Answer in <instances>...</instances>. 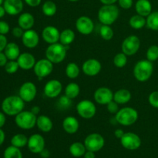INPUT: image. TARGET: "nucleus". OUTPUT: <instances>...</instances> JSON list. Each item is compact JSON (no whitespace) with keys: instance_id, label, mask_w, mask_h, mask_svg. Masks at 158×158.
Returning <instances> with one entry per match:
<instances>
[{"instance_id":"1","label":"nucleus","mask_w":158,"mask_h":158,"mask_svg":"<svg viewBox=\"0 0 158 158\" xmlns=\"http://www.w3.org/2000/svg\"><path fill=\"white\" fill-rule=\"evenodd\" d=\"M1 108L2 111L6 115L16 116L24 110L25 102L19 95H11L2 100Z\"/></svg>"},{"instance_id":"2","label":"nucleus","mask_w":158,"mask_h":158,"mask_svg":"<svg viewBox=\"0 0 158 158\" xmlns=\"http://www.w3.org/2000/svg\"><path fill=\"white\" fill-rule=\"evenodd\" d=\"M154 73V65L148 60H142L137 62L133 69V73L136 80L141 83L149 80Z\"/></svg>"},{"instance_id":"3","label":"nucleus","mask_w":158,"mask_h":158,"mask_svg":"<svg viewBox=\"0 0 158 158\" xmlns=\"http://www.w3.org/2000/svg\"><path fill=\"white\" fill-rule=\"evenodd\" d=\"M120 11L118 7L114 5H103L98 11V19L102 25L111 26L118 19Z\"/></svg>"},{"instance_id":"4","label":"nucleus","mask_w":158,"mask_h":158,"mask_svg":"<svg viewBox=\"0 0 158 158\" xmlns=\"http://www.w3.org/2000/svg\"><path fill=\"white\" fill-rule=\"evenodd\" d=\"M69 46H66L60 43L49 45L46 49V58L53 64L62 63L66 59L67 49Z\"/></svg>"},{"instance_id":"5","label":"nucleus","mask_w":158,"mask_h":158,"mask_svg":"<svg viewBox=\"0 0 158 158\" xmlns=\"http://www.w3.org/2000/svg\"><path fill=\"white\" fill-rule=\"evenodd\" d=\"M117 123L124 127L131 126L138 120V112L134 108L125 106L118 110L115 114Z\"/></svg>"},{"instance_id":"6","label":"nucleus","mask_w":158,"mask_h":158,"mask_svg":"<svg viewBox=\"0 0 158 158\" xmlns=\"http://www.w3.org/2000/svg\"><path fill=\"white\" fill-rule=\"evenodd\" d=\"M37 116L30 110H23L15 116V123L22 130H31L36 126Z\"/></svg>"},{"instance_id":"7","label":"nucleus","mask_w":158,"mask_h":158,"mask_svg":"<svg viewBox=\"0 0 158 158\" xmlns=\"http://www.w3.org/2000/svg\"><path fill=\"white\" fill-rule=\"evenodd\" d=\"M76 110L80 117L89 120L94 117L97 114V106L95 103L89 100H83L76 106Z\"/></svg>"},{"instance_id":"8","label":"nucleus","mask_w":158,"mask_h":158,"mask_svg":"<svg viewBox=\"0 0 158 158\" xmlns=\"http://www.w3.org/2000/svg\"><path fill=\"white\" fill-rule=\"evenodd\" d=\"M140 40L135 35H128L123 40L121 45L122 52L126 54L127 56H132L135 55L140 49Z\"/></svg>"},{"instance_id":"9","label":"nucleus","mask_w":158,"mask_h":158,"mask_svg":"<svg viewBox=\"0 0 158 158\" xmlns=\"http://www.w3.org/2000/svg\"><path fill=\"white\" fill-rule=\"evenodd\" d=\"M84 145L86 151L93 152L100 151L105 145L104 137L98 133H93L89 134L84 140Z\"/></svg>"},{"instance_id":"10","label":"nucleus","mask_w":158,"mask_h":158,"mask_svg":"<svg viewBox=\"0 0 158 158\" xmlns=\"http://www.w3.org/2000/svg\"><path fill=\"white\" fill-rule=\"evenodd\" d=\"M32 69L35 75L41 80L52 73L53 71V63L46 58L41 59L36 61Z\"/></svg>"},{"instance_id":"11","label":"nucleus","mask_w":158,"mask_h":158,"mask_svg":"<svg viewBox=\"0 0 158 158\" xmlns=\"http://www.w3.org/2000/svg\"><path fill=\"white\" fill-rule=\"evenodd\" d=\"M122 147L129 151H135L141 146V139L137 134L133 132L124 133L120 139Z\"/></svg>"},{"instance_id":"12","label":"nucleus","mask_w":158,"mask_h":158,"mask_svg":"<svg viewBox=\"0 0 158 158\" xmlns=\"http://www.w3.org/2000/svg\"><path fill=\"white\" fill-rule=\"evenodd\" d=\"M37 94V88L32 82H25L21 85L19 90V96L25 103L32 102Z\"/></svg>"},{"instance_id":"13","label":"nucleus","mask_w":158,"mask_h":158,"mask_svg":"<svg viewBox=\"0 0 158 158\" xmlns=\"http://www.w3.org/2000/svg\"><path fill=\"white\" fill-rule=\"evenodd\" d=\"M45 139L41 134H34L28 138L27 148L32 154H40L45 149Z\"/></svg>"},{"instance_id":"14","label":"nucleus","mask_w":158,"mask_h":158,"mask_svg":"<svg viewBox=\"0 0 158 158\" xmlns=\"http://www.w3.org/2000/svg\"><path fill=\"white\" fill-rule=\"evenodd\" d=\"M76 29L82 35H89L94 29V21L86 15L80 16L76 21Z\"/></svg>"},{"instance_id":"15","label":"nucleus","mask_w":158,"mask_h":158,"mask_svg":"<svg viewBox=\"0 0 158 158\" xmlns=\"http://www.w3.org/2000/svg\"><path fill=\"white\" fill-rule=\"evenodd\" d=\"M102 69L101 63L94 58L88 59L82 65V71L88 77H95L98 75Z\"/></svg>"},{"instance_id":"16","label":"nucleus","mask_w":158,"mask_h":158,"mask_svg":"<svg viewBox=\"0 0 158 158\" xmlns=\"http://www.w3.org/2000/svg\"><path fill=\"white\" fill-rule=\"evenodd\" d=\"M94 98L99 105H107L114 100V92L108 87H99L94 92Z\"/></svg>"},{"instance_id":"17","label":"nucleus","mask_w":158,"mask_h":158,"mask_svg":"<svg viewBox=\"0 0 158 158\" xmlns=\"http://www.w3.org/2000/svg\"><path fill=\"white\" fill-rule=\"evenodd\" d=\"M62 90H63V84L58 80H49L45 84L43 89L45 96L50 99L58 97L61 94Z\"/></svg>"},{"instance_id":"18","label":"nucleus","mask_w":158,"mask_h":158,"mask_svg":"<svg viewBox=\"0 0 158 158\" xmlns=\"http://www.w3.org/2000/svg\"><path fill=\"white\" fill-rule=\"evenodd\" d=\"M60 32L53 26H46L42 31L43 40L49 45L54 44L60 42Z\"/></svg>"},{"instance_id":"19","label":"nucleus","mask_w":158,"mask_h":158,"mask_svg":"<svg viewBox=\"0 0 158 158\" xmlns=\"http://www.w3.org/2000/svg\"><path fill=\"white\" fill-rule=\"evenodd\" d=\"M21 39L23 46L28 49H34L40 43V35L38 32L32 29L25 30Z\"/></svg>"},{"instance_id":"20","label":"nucleus","mask_w":158,"mask_h":158,"mask_svg":"<svg viewBox=\"0 0 158 158\" xmlns=\"http://www.w3.org/2000/svg\"><path fill=\"white\" fill-rule=\"evenodd\" d=\"M2 6L6 9V14L10 15H17L23 10V0H4Z\"/></svg>"},{"instance_id":"21","label":"nucleus","mask_w":158,"mask_h":158,"mask_svg":"<svg viewBox=\"0 0 158 158\" xmlns=\"http://www.w3.org/2000/svg\"><path fill=\"white\" fill-rule=\"evenodd\" d=\"M17 62H18L20 69L23 70H29V69H33L36 60L32 53L25 52L20 54L19 58L17 59Z\"/></svg>"},{"instance_id":"22","label":"nucleus","mask_w":158,"mask_h":158,"mask_svg":"<svg viewBox=\"0 0 158 158\" xmlns=\"http://www.w3.org/2000/svg\"><path fill=\"white\" fill-rule=\"evenodd\" d=\"M63 128L66 133L69 134H74L79 131L80 123L75 117L68 116L63 120Z\"/></svg>"},{"instance_id":"23","label":"nucleus","mask_w":158,"mask_h":158,"mask_svg":"<svg viewBox=\"0 0 158 158\" xmlns=\"http://www.w3.org/2000/svg\"><path fill=\"white\" fill-rule=\"evenodd\" d=\"M135 10L137 14L147 18L153 12L151 1L150 0H137L135 3Z\"/></svg>"},{"instance_id":"24","label":"nucleus","mask_w":158,"mask_h":158,"mask_svg":"<svg viewBox=\"0 0 158 158\" xmlns=\"http://www.w3.org/2000/svg\"><path fill=\"white\" fill-rule=\"evenodd\" d=\"M35 23L34 16L29 12H23L19 15L18 18V26L24 30L31 29Z\"/></svg>"},{"instance_id":"25","label":"nucleus","mask_w":158,"mask_h":158,"mask_svg":"<svg viewBox=\"0 0 158 158\" xmlns=\"http://www.w3.org/2000/svg\"><path fill=\"white\" fill-rule=\"evenodd\" d=\"M36 126L40 131L43 133L50 132L53 127L52 120L46 115H40L37 117Z\"/></svg>"},{"instance_id":"26","label":"nucleus","mask_w":158,"mask_h":158,"mask_svg":"<svg viewBox=\"0 0 158 158\" xmlns=\"http://www.w3.org/2000/svg\"><path fill=\"white\" fill-rule=\"evenodd\" d=\"M132 97L131 91L127 89H120L114 93V100L119 105H124L129 103Z\"/></svg>"},{"instance_id":"27","label":"nucleus","mask_w":158,"mask_h":158,"mask_svg":"<svg viewBox=\"0 0 158 158\" xmlns=\"http://www.w3.org/2000/svg\"><path fill=\"white\" fill-rule=\"evenodd\" d=\"M3 52H5L9 60H17L21 54L19 46L15 43H8Z\"/></svg>"},{"instance_id":"28","label":"nucleus","mask_w":158,"mask_h":158,"mask_svg":"<svg viewBox=\"0 0 158 158\" xmlns=\"http://www.w3.org/2000/svg\"><path fill=\"white\" fill-rule=\"evenodd\" d=\"M75 32L71 29H65L60 32V42L59 43H62L66 46H69V45L72 44L75 40Z\"/></svg>"},{"instance_id":"29","label":"nucleus","mask_w":158,"mask_h":158,"mask_svg":"<svg viewBox=\"0 0 158 158\" xmlns=\"http://www.w3.org/2000/svg\"><path fill=\"white\" fill-rule=\"evenodd\" d=\"M69 153L74 157H83L86 151V148L84 143L80 142H74L69 146Z\"/></svg>"},{"instance_id":"30","label":"nucleus","mask_w":158,"mask_h":158,"mask_svg":"<svg viewBox=\"0 0 158 158\" xmlns=\"http://www.w3.org/2000/svg\"><path fill=\"white\" fill-rule=\"evenodd\" d=\"M146 18L141 15H134L133 16L131 17L129 20V25L131 28L134 29H141L142 28L146 26Z\"/></svg>"},{"instance_id":"31","label":"nucleus","mask_w":158,"mask_h":158,"mask_svg":"<svg viewBox=\"0 0 158 158\" xmlns=\"http://www.w3.org/2000/svg\"><path fill=\"white\" fill-rule=\"evenodd\" d=\"M80 87L77 83H74V82H72V83H69L67 86H66L64 90V94L68 97L69 98L73 99L77 98L79 95H80Z\"/></svg>"},{"instance_id":"32","label":"nucleus","mask_w":158,"mask_h":158,"mask_svg":"<svg viewBox=\"0 0 158 158\" xmlns=\"http://www.w3.org/2000/svg\"><path fill=\"white\" fill-rule=\"evenodd\" d=\"M57 6L54 2L47 0L42 6V12L46 16L52 17L56 13Z\"/></svg>"},{"instance_id":"33","label":"nucleus","mask_w":158,"mask_h":158,"mask_svg":"<svg viewBox=\"0 0 158 158\" xmlns=\"http://www.w3.org/2000/svg\"><path fill=\"white\" fill-rule=\"evenodd\" d=\"M65 73L68 78L69 79H76L80 76V69L78 65L76 63H69L66 66Z\"/></svg>"},{"instance_id":"34","label":"nucleus","mask_w":158,"mask_h":158,"mask_svg":"<svg viewBox=\"0 0 158 158\" xmlns=\"http://www.w3.org/2000/svg\"><path fill=\"white\" fill-rule=\"evenodd\" d=\"M28 138L23 134H15L11 139V145L18 148H23L27 146Z\"/></svg>"},{"instance_id":"35","label":"nucleus","mask_w":158,"mask_h":158,"mask_svg":"<svg viewBox=\"0 0 158 158\" xmlns=\"http://www.w3.org/2000/svg\"><path fill=\"white\" fill-rule=\"evenodd\" d=\"M146 26L153 31H158V11H154L146 18Z\"/></svg>"},{"instance_id":"36","label":"nucleus","mask_w":158,"mask_h":158,"mask_svg":"<svg viewBox=\"0 0 158 158\" xmlns=\"http://www.w3.org/2000/svg\"><path fill=\"white\" fill-rule=\"evenodd\" d=\"M3 157L4 158H23L20 148L14 147L12 145L6 148L3 153Z\"/></svg>"},{"instance_id":"37","label":"nucleus","mask_w":158,"mask_h":158,"mask_svg":"<svg viewBox=\"0 0 158 158\" xmlns=\"http://www.w3.org/2000/svg\"><path fill=\"white\" fill-rule=\"evenodd\" d=\"M100 35L103 40H106V41L112 40L114 35V32L111 28V26L102 25L100 29Z\"/></svg>"},{"instance_id":"38","label":"nucleus","mask_w":158,"mask_h":158,"mask_svg":"<svg viewBox=\"0 0 158 158\" xmlns=\"http://www.w3.org/2000/svg\"><path fill=\"white\" fill-rule=\"evenodd\" d=\"M113 63L117 68H123L127 63V56L123 52H119L114 57Z\"/></svg>"},{"instance_id":"39","label":"nucleus","mask_w":158,"mask_h":158,"mask_svg":"<svg viewBox=\"0 0 158 158\" xmlns=\"http://www.w3.org/2000/svg\"><path fill=\"white\" fill-rule=\"evenodd\" d=\"M72 99L69 98L66 95H63L58 99L57 100V107L60 110H67L72 105Z\"/></svg>"},{"instance_id":"40","label":"nucleus","mask_w":158,"mask_h":158,"mask_svg":"<svg viewBox=\"0 0 158 158\" xmlns=\"http://www.w3.org/2000/svg\"><path fill=\"white\" fill-rule=\"evenodd\" d=\"M147 60L149 61L154 62L158 60V46L157 45H152L148 49L146 52Z\"/></svg>"},{"instance_id":"41","label":"nucleus","mask_w":158,"mask_h":158,"mask_svg":"<svg viewBox=\"0 0 158 158\" xmlns=\"http://www.w3.org/2000/svg\"><path fill=\"white\" fill-rule=\"evenodd\" d=\"M5 70L9 74H14L19 69V66L17 60H9L6 66H4Z\"/></svg>"},{"instance_id":"42","label":"nucleus","mask_w":158,"mask_h":158,"mask_svg":"<svg viewBox=\"0 0 158 158\" xmlns=\"http://www.w3.org/2000/svg\"><path fill=\"white\" fill-rule=\"evenodd\" d=\"M148 102L151 106L158 109V90L153 91L150 94L148 97Z\"/></svg>"},{"instance_id":"43","label":"nucleus","mask_w":158,"mask_h":158,"mask_svg":"<svg viewBox=\"0 0 158 158\" xmlns=\"http://www.w3.org/2000/svg\"><path fill=\"white\" fill-rule=\"evenodd\" d=\"M106 106V109H107V111L110 113V114H116L118 110L119 109V104L117 103H116L114 100L110 102Z\"/></svg>"},{"instance_id":"44","label":"nucleus","mask_w":158,"mask_h":158,"mask_svg":"<svg viewBox=\"0 0 158 158\" xmlns=\"http://www.w3.org/2000/svg\"><path fill=\"white\" fill-rule=\"evenodd\" d=\"M10 31V26L8 24L7 22L0 20V34L1 35H6Z\"/></svg>"},{"instance_id":"45","label":"nucleus","mask_w":158,"mask_h":158,"mask_svg":"<svg viewBox=\"0 0 158 158\" xmlns=\"http://www.w3.org/2000/svg\"><path fill=\"white\" fill-rule=\"evenodd\" d=\"M118 4L123 9H129L134 5V0H118Z\"/></svg>"},{"instance_id":"46","label":"nucleus","mask_w":158,"mask_h":158,"mask_svg":"<svg viewBox=\"0 0 158 158\" xmlns=\"http://www.w3.org/2000/svg\"><path fill=\"white\" fill-rule=\"evenodd\" d=\"M25 30L23 29H22L20 26H15L13 29H12V33L15 38L17 39H21L23 37V33H24Z\"/></svg>"},{"instance_id":"47","label":"nucleus","mask_w":158,"mask_h":158,"mask_svg":"<svg viewBox=\"0 0 158 158\" xmlns=\"http://www.w3.org/2000/svg\"><path fill=\"white\" fill-rule=\"evenodd\" d=\"M8 44V40L6 35L0 34V52H3Z\"/></svg>"},{"instance_id":"48","label":"nucleus","mask_w":158,"mask_h":158,"mask_svg":"<svg viewBox=\"0 0 158 158\" xmlns=\"http://www.w3.org/2000/svg\"><path fill=\"white\" fill-rule=\"evenodd\" d=\"M25 3L30 7H37L42 2V0H24Z\"/></svg>"},{"instance_id":"49","label":"nucleus","mask_w":158,"mask_h":158,"mask_svg":"<svg viewBox=\"0 0 158 158\" xmlns=\"http://www.w3.org/2000/svg\"><path fill=\"white\" fill-rule=\"evenodd\" d=\"M9 61L4 52H0V67H4Z\"/></svg>"},{"instance_id":"50","label":"nucleus","mask_w":158,"mask_h":158,"mask_svg":"<svg viewBox=\"0 0 158 158\" xmlns=\"http://www.w3.org/2000/svg\"><path fill=\"white\" fill-rule=\"evenodd\" d=\"M6 122V114L0 111V128H2L5 126Z\"/></svg>"},{"instance_id":"51","label":"nucleus","mask_w":158,"mask_h":158,"mask_svg":"<svg viewBox=\"0 0 158 158\" xmlns=\"http://www.w3.org/2000/svg\"><path fill=\"white\" fill-rule=\"evenodd\" d=\"M124 133L125 132L122 129H117L115 131H114V136H115L117 138L120 139L122 137H123Z\"/></svg>"},{"instance_id":"52","label":"nucleus","mask_w":158,"mask_h":158,"mask_svg":"<svg viewBox=\"0 0 158 158\" xmlns=\"http://www.w3.org/2000/svg\"><path fill=\"white\" fill-rule=\"evenodd\" d=\"M83 158H96L95 152L90 151H86L85 154L83 155Z\"/></svg>"},{"instance_id":"53","label":"nucleus","mask_w":158,"mask_h":158,"mask_svg":"<svg viewBox=\"0 0 158 158\" xmlns=\"http://www.w3.org/2000/svg\"><path fill=\"white\" fill-rule=\"evenodd\" d=\"M5 139H6V134L3 131V130L0 128V146L2 145V143H4Z\"/></svg>"},{"instance_id":"54","label":"nucleus","mask_w":158,"mask_h":158,"mask_svg":"<svg viewBox=\"0 0 158 158\" xmlns=\"http://www.w3.org/2000/svg\"><path fill=\"white\" fill-rule=\"evenodd\" d=\"M103 5H114L118 2V0H100Z\"/></svg>"},{"instance_id":"55","label":"nucleus","mask_w":158,"mask_h":158,"mask_svg":"<svg viewBox=\"0 0 158 158\" xmlns=\"http://www.w3.org/2000/svg\"><path fill=\"white\" fill-rule=\"evenodd\" d=\"M30 111L32 113H33L35 115L37 116L39 114H40V106H32Z\"/></svg>"},{"instance_id":"56","label":"nucleus","mask_w":158,"mask_h":158,"mask_svg":"<svg viewBox=\"0 0 158 158\" xmlns=\"http://www.w3.org/2000/svg\"><path fill=\"white\" fill-rule=\"evenodd\" d=\"M6 14V9H5L4 6L2 5V6H0V19L2 18V17H4Z\"/></svg>"},{"instance_id":"57","label":"nucleus","mask_w":158,"mask_h":158,"mask_svg":"<svg viewBox=\"0 0 158 158\" xmlns=\"http://www.w3.org/2000/svg\"><path fill=\"white\" fill-rule=\"evenodd\" d=\"M40 154H41V156L43 157H49V152L48 151H46V149H44L43 150V151H42L41 153H40Z\"/></svg>"},{"instance_id":"58","label":"nucleus","mask_w":158,"mask_h":158,"mask_svg":"<svg viewBox=\"0 0 158 158\" xmlns=\"http://www.w3.org/2000/svg\"><path fill=\"white\" fill-rule=\"evenodd\" d=\"M68 1L72 2H78V1H80V0H68Z\"/></svg>"},{"instance_id":"59","label":"nucleus","mask_w":158,"mask_h":158,"mask_svg":"<svg viewBox=\"0 0 158 158\" xmlns=\"http://www.w3.org/2000/svg\"><path fill=\"white\" fill-rule=\"evenodd\" d=\"M3 2H4V0H0V6H2L3 4Z\"/></svg>"},{"instance_id":"60","label":"nucleus","mask_w":158,"mask_h":158,"mask_svg":"<svg viewBox=\"0 0 158 158\" xmlns=\"http://www.w3.org/2000/svg\"><path fill=\"white\" fill-rule=\"evenodd\" d=\"M150 1H151V0H150Z\"/></svg>"}]
</instances>
